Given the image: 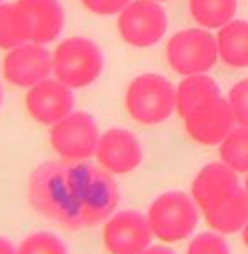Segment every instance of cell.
I'll return each instance as SVG.
<instances>
[{
	"instance_id": "9",
	"label": "cell",
	"mask_w": 248,
	"mask_h": 254,
	"mask_svg": "<svg viewBox=\"0 0 248 254\" xmlns=\"http://www.w3.org/2000/svg\"><path fill=\"white\" fill-rule=\"evenodd\" d=\"M154 234L147 216L137 211H120L105 223L102 241L108 254H140L150 246Z\"/></svg>"
},
{
	"instance_id": "4",
	"label": "cell",
	"mask_w": 248,
	"mask_h": 254,
	"mask_svg": "<svg viewBox=\"0 0 248 254\" xmlns=\"http://www.w3.org/2000/svg\"><path fill=\"white\" fill-rule=\"evenodd\" d=\"M147 221L154 238L171 244L187 239L198 223V206L182 191H168L150 204Z\"/></svg>"
},
{
	"instance_id": "23",
	"label": "cell",
	"mask_w": 248,
	"mask_h": 254,
	"mask_svg": "<svg viewBox=\"0 0 248 254\" xmlns=\"http://www.w3.org/2000/svg\"><path fill=\"white\" fill-rule=\"evenodd\" d=\"M227 102L232 108L235 123L248 128V78L233 85Z\"/></svg>"
},
{
	"instance_id": "13",
	"label": "cell",
	"mask_w": 248,
	"mask_h": 254,
	"mask_svg": "<svg viewBox=\"0 0 248 254\" xmlns=\"http://www.w3.org/2000/svg\"><path fill=\"white\" fill-rule=\"evenodd\" d=\"M28 42L49 44L60 35L65 23V12L59 0H17Z\"/></svg>"
},
{
	"instance_id": "14",
	"label": "cell",
	"mask_w": 248,
	"mask_h": 254,
	"mask_svg": "<svg viewBox=\"0 0 248 254\" xmlns=\"http://www.w3.org/2000/svg\"><path fill=\"white\" fill-rule=\"evenodd\" d=\"M240 190L237 173L223 163H208L192 183V198L200 211H207Z\"/></svg>"
},
{
	"instance_id": "28",
	"label": "cell",
	"mask_w": 248,
	"mask_h": 254,
	"mask_svg": "<svg viewBox=\"0 0 248 254\" xmlns=\"http://www.w3.org/2000/svg\"><path fill=\"white\" fill-rule=\"evenodd\" d=\"M245 191H247V194H248V173H247V180H245Z\"/></svg>"
},
{
	"instance_id": "2",
	"label": "cell",
	"mask_w": 248,
	"mask_h": 254,
	"mask_svg": "<svg viewBox=\"0 0 248 254\" xmlns=\"http://www.w3.org/2000/svg\"><path fill=\"white\" fill-rule=\"evenodd\" d=\"M125 108L133 122L147 127L159 125L176 110L175 87L157 73L137 76L127 88Z\"/></svg>"
},
{
	"instance_id": "27",
	"label": "cell",
	"mask_w": 248,
	"mask_h": 254,
	"mask_svg": "<svg viewBox=\"0 0 248 254\" xmlns=\"http://www.w3.org/2000/svg\"><path fill=\"white\" fill-rule=\"evenodd\" d=\"M242 239H243V243H245V246L248 248V221L242 229Z\"/></svg>"
},
{
	"instance_id": "29",
	"label": "cell",
	"mask_w": 248,
	"mask_h": 254,
	"mask_svg": "<svg viewBox=\"0 0 248 254\" xmlns=\"http://www.w3.org/2000/svg\"><path fill=\"white\" fill-rule=\"evenodd\" d=\"M0 103H2V87H0Z\"/></svg>"
},
{
	"instance_id": "1",
	"label": "cell",
	"mask_w": 248,
	"mask_h": 254,
	"mask_svg": "<svg viewBox=\"0 0 248 254\" xmlns=\"http://www.w3.org/2000/svg\"><path fill=\"white\" fill-rule=\"evenodd\" d=\"M120 194L112 175L87 161H49L28 180L33 211L65 229L97 226L112 216Z\"/></svg>"
},
{
	"instance_id": "30",
	"label": "cell",
	"mask_w": 248,
	"mask_h": 254,
	"mask_svg": "<svg viewBox=\"0 0 248 254\" xmlns=\"http://www.w3.org/2000/svg\"><path fill=\"white\" fill-rule=\"evenodd\" d=\"M157 2H164V0H157Z\"/></svg>"
},
{
	"instance_id": "3",
	"label": "cell",
	"mask_w": 248,
	"mask_h": 254,
	"mask_svg": "<svg viewBox=\"0 0 248 254\" xmlns=\"http://www.w3.org/2000/svg\"><path fill=\"white\" fill-rule=\"evenodd\" d=\"M55 78L69 88L92 85L103 70V55L97 44L85 37L67 38L52 54Z\"/></svg>"
},
{
	"instance_id": "10",
	"label": "cell",
	"mask_w": 248,
	"mask_h": 254,
	"mask_svg": "<svg viewBox=\"0 0 248 254\" xmlns=\"http://www.w3.org/2000/svg\"><path fill=\"white\" fill-rule=\"evenodd\" d=\"M98 166L110 175H127L140 166L144 151L138 138L132 131L112 128L98 138L95 150Z\"/></svg>"
},
{
	"instance_id": "11",
	"label": "cell",
	"mask_w": 248,
	"mask_h": 254,
	"mask_svg": "<svg viewBox=\"0 0 248 254\" xmlns=\"http://www.w3.org/2000/svg\"><path fill=\"white\" fill-rule=\"evenodd\" d=\"M183 122L190 138L205 146L220 145L223 138L235 128L232 108L222 97L198 107L185 117Z\"/></svg>"
},
{
	"instance_id": "31",
	"label": "cell",
	"mask_w": 248,
	"mask_h": 254,
	"mask_svg": "<svg viewBox=\"0 0 248 254\" xmlns=\"http://www.w3.org/2000/svg\"><path fill=\"white\" fill-rule=\"evenodd\" d=\"M0 2H2V0H0Z\"/></svg>"
},
{
	"instance_id": "17",
	"label": "cell",
	"mask_w": 248,
	"mask_h": 254,
	"mask_svg": "<svg viewBox=\"0 0 248 254\" xmlns=\"http://www.w3.org/2000/svg\"><path fill=\"white\" fill-rule=\"evenodd\" d=\"M218 57L233 68L248 66V22L230 20L218 28L215 37Z\"/></svg>"
},
{
	"instance_id": "22",
	"label": "cell",
	"mask_w": 248,
	"mask_h": 254,
	"mask_svg": "<svg viewBox=\"0 0 248 254\" xmlns=\"http://www.w3.org/2000/svg\"><path fill=\"white\" fill-rule=\"evenodd\" d=\"M187 254H230V248L220 234L200 233L190 241Z\"/></svg>"
},
{
	"instance_id": "19",
	"label": "cell",
	"mask_w": 248,
	"mask_h": 254,
	"mask_svg": "<svg viewBox=\"0 0 248 254\" xmlns=\"http://www.w3.org/2000/svg\"><path fill=\"white\" fill-rule=\"evenodd\" d=\"M220 160L237 175L248 173V128H233L220 143Z\"/></svg>"
},
{
	"instance_id": "26",
	"label": "cell",
	"mask_w": 248,
	"mask_h": 254,
	"mask_svg": "<svg viewBox=\"0 0 248 254\" xmlns=\"http://www.w3.org/2000/svg\"><path fill=\"white\" fill-rule=\"evenodd\" d=\"M0 254H17V249H13V246L7 239L0 238Z\"/></svg>"
},
{
	"instance_id": "20",
	"label": "cell",
	"mask_w": 248,
	"mask_h": 254,
	"mask_svg": "<svg viewBox=\"0 0 248 254\" xmlns=\"http://www.w3.org/2000/svg\"><path fill=\"white\" fill-rule=\"evenodd\" d=\"M25 42L28 37L15 2L0 3V49L12 50Z\"/></svg>"
},
{
	"instance_id": "7",
	"label": "cell",
	"mask_w": 248,
	"mask_h": 254,
	"mask_svg": "<svg viewBox=\"0 0 248 254\" xmlns=\"http://www.w3.org/2000/svg\"><path fill=\"white\" fill-rule=\"evenodd\" d=\"M117 28L128 45L149 49L164 38L166 13L157 0H132L118 13Z\"/></svg>"
},
{
	"instance_id": "12",
	"label": "cell",
	"mask_w": 248,
	"mask_h": 254,
	"mask_svg": "<svg viewBox=\"0 0 248 254\" xmlns=\"http://www.w3.org/2000/svg\"><path fill=\"white\" fill-rule=\"evenodd\" d=\"M25 108L37 123L52 127L74 110V93L57 78H47L28 88Z\"/></svg>"
},
{
	"instance_id": "25",
	"label": "cell",
	"mask_w": 248,
	"mask_h": 254,
	"mask_svg": "<svg viewBox=\"0 0 248 254\" xmlns=\"http://www.w3.org/2000/svg\"><path fill=\"white\" fill-rule=\"evenodd\" d=\"M140 254H175V253L171 251V249L165 248V246H149Z\"/></svg>"
},
{
	"instance_id": "15",
	"label": "cell",
	"mask_w": 248,
	"mask_h": 254,
	"mask_svg": "<svg viewBox=\"0 0 248 254\" xmlns=\"http://www.w3.org/2000/svg\"><path fill=\"white\" fill-rule=\"evenodd\" d=\"M203 218L210 228L220 234L242 231L248 221V194L245 190L228 196L217 206L203 211Z\"/></svg>"
},
{
	"instance_id": "21",
	"label": "cell",
	"mask_w": 248,
	"mask_h": 254,
	"mask_svg": "<svg viewBox=\"0 0 248 254\" xmlns=\"http://www.w3.org/2000/svg\"><path fill=\"white\" fill-rule=\"evenodd\" d=\"M17 254H67V248L55 234L39 231L23 239Z\"/></svg>"
},
{
	"instance_id": "6",
	"label": "cell",
	"mask_w": 248,
	"mask_h": 254,
	"mask_svg": "<svg viewBox=\"0 0 248 254\" xmlns=\"http://www.w3.org/2000/svg\"><path fill=\"white\" fill-rule=\"evenodd\" d=\"M98 138L97 123L83 112H72L50 128V145L67 161H87L95 156Z\"/></svg>"
},
{
	"instance_id": "5",
	"label": "cell",
	"mask_w": 248,
	"mask_h": 254,
	"mask_svg": "<svg viewBox=\"0 0 248 254\" xmlns=\"http://www.w3.org/2000/svg\"><path fill=\"white\" fill-rule=\"evenodd\" d=\"M165 57L170 68L178 75L207 73L218 60L217 40L203 28L176 32L165 47Z\"/></svg>"
},
{
	"instance_id": "16",
	"label": "cell",
	"mask_w": 248,
	"mask_h": 254,
	"mask_svg": "<svg viewBox=\"0 0 248 254\" xmlns=\"http://www.w3.org/2000/svg\"><path fill=\"white\" fill-rule=\"evenodd\" d=\"M176 112L182 118L188 117L198 107L220 97L217 81L205 73L188 75L175 88Z\"/></svg>"
},
{
	"instance_id": "24",
	"label": "cell",
	"mask_w": 248,
	"mask_h": 254,
	"mask_svg": "<svg viewBox=\"0 0 248 254\" xmlns=\"http://www.w3.org/2000/svg\"><path fill=\"white\" fill-rule=\"evenodd\" d=\"M132 0H82L83 7L97 15H115L120 13Z\"/></svg>"
},
{
	"instance_id": "18",
	"label": "cell",
	"mask_w": 248,
	"mask_h": 254,
	"mask_svg": "<svg viewBox=\"0 0 248 254\" xmlns=\"http://www.w3.org/2000/svg\"><path fill=\"white\" fill-rule=\"evenodd\" d=\"M193 20L205 28H220L237 13L238 0H190Z\"/></svg>"
},
{
	"instance_id": "8",
	"label": "cell",
	"mask_w": 248,
	"mask_h": 254,
	"mask_svg": "<svg viewBox=\"0 0 248 254\" xmlns=\"http://www.w3.org/2000/svg\"><path fill=\"white\" fill-rule=\"evenodd\" d=\"M54 73L52 54L42 44L25 42L13 47L3 60V76L17 88H32Z\"/></svg>"
}]
</instances>
